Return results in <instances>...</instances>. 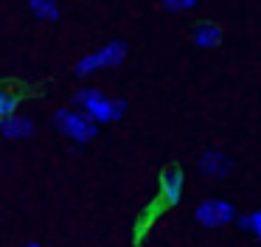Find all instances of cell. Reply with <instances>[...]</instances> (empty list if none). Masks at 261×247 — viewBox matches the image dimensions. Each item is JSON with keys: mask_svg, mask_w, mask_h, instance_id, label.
<instances>
[{"mask_svg": "<svg viewBox=\"0 0 261 247\" xmlns=\"http://www.w3.org/2000/svg\"><path fill=\"white\" fill-rule=\"evenodd\" d=\"M73 107L82 110L90 121L96 124H113L126 115V101L124 98H110L98 87H82L73 93Z\"/></svg>", "mask_w": 261, "mask_h": 247, "instance_id": "6da1fadb", "label": "cell"}, {"mask_svg": "<svg viewBox=\"0 0 261 247\" xmlns=\"http://www.w3.org/2000/svg\"><path fill=\"white\" fill-rule=\"evenodd\" d=\"M126 54H129V48H126L124 39H110V42H104L98 51L82 56L73 65V73L79 79H87L98 70H113V67H121L126 62Z\"/></svg>", "mask_w": 261, "mask_h": 247, "instance_id": "7a4b0ae2", "label": "cell"}, {"mask_svg": "<svg viewBox=\"0 0 261 247\" xmlns=\"http://www.w3.org/2000/svg\"><path fill=\"white\" fill-rule=\"evenodd\" d=\"M54 127H57V132L62 135V138L73 140V143H87V140H93L98 135V124L90 121V118L85 115L82 110H68V107H62V110L54 112Z\"/></svg>", "mask_w": 261, "mask_h": 247, "instance_id": "3957f363", "label": "cell"}, {"mask_svg": "<svg viewBox=\"0 0 261 247\" xmlns=\"http://www.w3.org/2000/svg\"><path fill=\"white\" fill-rule=\"evenodd\" d=\"M236 205L219 196H208L194 208V219H197L202 228H225V225L236 222Z\"/></svg>", "mask_w": 261, "mask_h": 247, "instance_id": "277c9868", "label": "cell"}, {"mask_svg": "<svg viewBox=\"0 0 261 247\" xmlns=\"http://www.w3.org/2000/svg\"><path fill=\"white\" fill-rule=\"evenodd\" d=\"M197 168L205 174V177L222 180V177H227V174L233 171V160L222 149H205L202 157L197 160Z\"/></svg>", "mask_w": 261, "mask_h": 247, "instance_id": "5b68a950", "label": "cell"}, {"mask_svg": "<svg viewBox=\"0 0 261 247\" xmlns=\"http://www.w3.org/2000/svg\"><path fill=\"white\" fill-rule=\"evenodd\" d=\"M182 191H186V174L180 168H166L160 174V202L166 208L177 205L182 200Z\"/></svg>", "mask_w": 261, "mask_h": 247, "instance_id": "8992f818", "label": "cell"}, {"mask_svg": "<svg viewBox=\"0 0 261 247\" xmlns=\"http://www.w3.org/2000/svg\"><path fill=\"white\" fill-rule=\"evenodd\" d=\"M0 135L9 140H25L34 135V121L20 115V112H12V115L0 118Z\"/></svg>", "mask_w": 261, "mask_h": 247, "instance_id": "52a82bcc", "label": "cell"}, {"mask_svg": "<svg viewBox=\"0 0 261 247\" xmlns=\"http://www.w3.org/2000/svg\"><path fill=\"white\" fill-rule=\"evenodd\" d=\"M191 39H194L197 48H205V51L219 48L222 45V26L214 22V20H199L197 26H194V31H191Z\"/></svg>", "mask_w": 261, "mask_h": 247, "instance_id": "ba28073f", "label": "cell"}, {"mask_svg": "<svg viewBox=\"0 0 261 247\" xmlns=\"http://www.w3.org/2000/svg\"><path fill=\"white\" fill-rule=\"evenodd\" d=\"M29 11L42 22H57L59 20V3L57 0H29Z\"/></svg>", "mask_w": 261, "mask_h": 247, "instance_id": "9c48e42d", "label": "cell"}, {"mask_svg": "<svg viewBox=\"0 0 261 247\" xmlns=\"http://www.w3.org/2000/svg\"><path fill=\"white\" fill-rule=\"evenodd\" d=\"M17 104H20L17 95L0 87V118H6V115H12V112H17Z\"/></svg>", "mask_w": 261, "mask_h": 247, "instance_id": "30bf717a", "label": "cell"}, {"mask_svg": "<svg viewBox=\"0 0 261 247\" xmlns=\"http://www.w3.org/2000/svg\"><path fill=\"white\" fill-rule=\"evenodd\" d=\"M197 3H199V0H160V6H163L166 11H171V14H182V11H191Z\"/></svg>", "mask_w": 261, "mask_h": 247, "instance_id": "8fae6325", "label": "cell"}, {"mask_svg": "<svg viewBox=\"0 0 261 247\" xmlns=\"http://www.w3.org/2000/svg\"><path fill=\"white\" fill-rule=\"evenodd\" d=\"M250 233H253L255 239L261 241V208H258V211L250 213Z\"/></svg>", "mask_w": 261, "mask_h": 247, "instance_id": "7c38bea8", "label": "cell"}, {"mask_svg": "<svg viewBox=\"0 0 261 247\" xmlns=\"http://www.w3.org/2000/svg\"><path fill=\"white\" fill-rule=\"evenodd\" d=\"M23 247H45V244H40V241H29V244H23Z\"/></svg>", "mask_w": 261, "mask_h": 247, "instance_id": "4fadbf2b", "label": "cell"}]
</instances>
